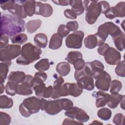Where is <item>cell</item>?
Listing matches in <instances>:
<instances>
[{
  "label": "cell",
  "instance_id": "7dc6e473",
  "mask_svg": "<svg viewBox=\"0 0 125 125\" xmlns=\"http://www.w3.org/2000/svg\"><path fill=\"white\" fill-rule=\"evenodd\" d=\"M69 31H76L79 28V24L77 21H69L66 25Z\"/></svg>",
  "mask_w": 125,
  "mask_h": 125
},
{
  "label": "cell",
  "instance_id": "4dcf8cb0",
  "mask_svg": "<svg viewBox=\"0 0 125 125\" xmlns=\"http://www.w3.org/2000/svg\"><path fill=\"white\" fill-rule=\"evenodd\" d=\"M81 59H83V55L80 52L72 51L68 53L65 59L69 63L73 64Z\"/></svg>",
  "mask_w": 125,
  "mask_h": 125
},
{
  "label": "cell",
  "instance_id": "f5cc1de1",
  "mask_svg": "<svg viewBox=\"0 0 125 125\" xmlns=\"http://www.w3.org/2000/svg\"><path fill=\"white\" fill-rule=\"evenodd\" d=\"M102 10V13L105 14L109 9H110V5L108 2L106 1H99Z\"/></svg>",
  "mask_w": 125,
  "mask_h": 125
},
{
  "label": "cell",
  "instance_id": "484cf974",
  "mask_svg": "<svg viewBox=\"0 0 125 125\" xmlns=\"http://www.w3.org/2000/svg\"><path fill=\"white\" fill-rule=\"evenodd\" d=\"M34 41L39 48H45L47 44L48 40L46 35L42 33L37 34L34 38Z\"/></svg>",
  "mask_w": 125,
  "mask_h": 125
},
{
  "label": "cell",
  "instance_id": "11a10c76",
  "mask_svg": "<svg viewBox=\"0 0 125 125\" xmlns=\"http://www.w3.org/2000/svg\"><path fill=\"white\" fill-rule=\"evenodd\" d=\"M9 42L8 37L6 35L0 36V48L2 49L8 45Z\"/></svg>",
  "mask_w": 125,
  "mask_h": 125
},
{
  "label": "cell",
  "instance_id": "f907efd6",
  "mask_svg": "<svg viewBox=\"0 0 125 125\" xmlns=\"http://www.w3.org/2000/svg\"><path fill=\"white\" fill-rule=\"evenodd\" d=\"M109 47L110 46H109V45L108 44L104 43L103 44L99 46V48L97 49L98 52L99 53V54L100 55L104 56V53L107 50V49L109 48Z\"/></svg>",
  "mask_w": 125,
  "mask_h": 125
},
{
  "label": "cell",
  "instance_id": "e575fe53",
  "mask_svg": "<svg viewBox=\"0 0 125 125\" xmlns=\"http://www.w3.org/2000/svg\"><path fill=\"white\" fill-rule=\"evenodd\" d=\"M35 68L39 71H45L47 70L50 67V63L48 59H42L37 62L35 65Z\"/></svg>",
  "mask_w": 125,
  "mask_h": 125
},
{
  "label": "cell",
  "instance_id": "681fc988",
  "mask_svg": "<svg viewBox=\"0 0 125 125\" xmlns=\"http://www.w3.org/2000/svg\"><path fill=\"white\" fill-rule=\"evenodd\" d=\"M64 83V79L61 77H59L54 82L53 89L54 90L58 89Z\"/></svg>",
  "mask_w": 125,
  "mask_h": 125
},
{
  "label": "cell",
  "instance_id": "6da1fadb",
  "mask_svg": "<svg viewBox=\"0 0 125 125\" xmlns=\"http://www.w3.org/2000/svg\"><path fill=\"white\" fill-rule=\"evenodd\" d=\"M25 21L14 15L4 14L1 16L0 36L9 37L20 34L25 30Z\"/></svg>",
  "mask_w": 125,
  "mask_h": 125
},
{
  "label": "cell",
  "instance_id": "b9f144b4",
  "mask_svg": "<svg viewBox=\"0 0 125 125\" xmlns=\"http://www.w3.org/2000/svg\"><path fill=\"white\" fill-rule=\"evenodd\" d=\"M60 103L62 109L68 110L73 106V103L70 100L68 99L62 98L60 99Z\"/></svg>",
  "mask_w": 125,
  "mask_h": 125
},
{
  "label": "cell",
  "instance_id": "ab89813d",
  "mask_svg": "<svg viewBox=\"0 0 125 125\" xmlns=\"http://www.w3.org/2000/svg\"><path fill=\"white\" fill-rule=\"evenodd\" d=\"M46 88L45 84L44 83L35 84L33 86V88L35 91L36 95L40 97H42L44 91Z\"/></svg>",
  "mask_w": 125,
  "mask_h": 125
},
{
  "label": "cell",
  "instance_id": "cb8c5ba5",
  "mask_svg": "<svg viewBox=\"0 0 125 125\" xmlns=\"http://www.w3.org/2000/svg\"><path fill=\"white\" fill-rule=\"evenodd\" d=\"M124 97H125L124 95L119 94V93L116 94H109L108 101L106 104L108 107L114 109L118 106Z\"/></svg>",
  "mask_w": 125,
  "mask_h": 125
},
{
  "label": "cell",
  "instance_id": "91938a15",
  "mask_svg": "<svg viewBox=\"0 0 125 125\" xmlns=\"http://www.w3.org/2000/svg\"><path fill=\"white\" fill-rule=\"evenodd\" d=\"M5 89V87L4 86V84L3 83H0V94H2L4 90Z\"/></svg>",
  "mask_w": 125,
  "mask_h": 125
},
{
  "label": "cell",
  "instance_id": "9c48e42d",
  "mask_svg": "<svg viewBox=\"0 0 125 125\" xmlns=\"http://www.w3.org/2000/svg\"><path fill=\"white\" fill-rule=\"evenodd\" d=\"M65 115L70 118L76 119L81 123L86 122L89 119V115L84 110L76 106H73L70 109L66 110Z\"/></svg>",
  "mask_w": 125,
  "mask_h": 125
},
{
  "label": "cell",
  "instance_id": "8992f818",
  "mask_svg": "<svg viewBox=\"0 0 125 125\" xmlns=\"http://www.w3.org/2000/svg\"><path fill=\"white\" fill-rule=\"evenodd\" d=\"M21 47L18 44H8L0 49V61L10 62L21 54Z\"/></svg>",
  "mask_w": 125,
  "mask_h": 125
},
{
  "label": "cell",
  "instance_id": "277c9868",
  "mask_svg": "<svg viewBox=\"0 0 125 125\" xmlns=\"http://www.w3.org/2000/svg\"><path fill=\"white\" fill-rule=\"evenodd\" d=\"M122 32L118 26L112 22L108 21L100 25L96 34L100 39L105 42L108 35H110L113 38Z\"/></svg>",
  "mask_w": 125,
  "mask_h": 125
},
{
  "label": "cell",
  "instance_id": "bcb514c9",
  "mask_svg": "<svg viewBox=\"0 0 125 125\" xmlns=\"http://www.w3.org/2000/svg\"><path fill=\"white\" fill-rule=\"evenodd\" d=\"M124 119V115L122 113L116 114L113 119V123L117 125H123Z\"/></svg>",
  "mask_w": 125,
  "mask_h": 125
},
{
  "label": "cell",
  "instance_id": "30bf717a",
  "mask_svg": "<svg viewBox=\"0 0 125 125\" xmlns=\"http://www.w3.org/2000/svg\"><path fill=\"white\" fill-rule=\"evenodd\" d=\"M111 82L110 75L105 71H103L96 79L95 86L99 90L107 91L109 90Z\"/></svg>",
  "mask_w": 125,
  "mask_h": 125
},
{
  "label": "cell",
  "instance_id": "2e32d148",
  "mask_svg": "<svg viewBox=\"0 0 125 125\" xmlns=\"http://www.w3.org/2000/svg\"><path fill=\"white\" fill-rule=\"evenodd\" d=\"M77 85L82 89L91 91L94 89L95 85L93 78L88 75L81 77L77 80Z\"/></svg>",
  "mask_w": 125,
  "mask_h": 125
},
{
  "label": "cell",
  "instance_id": "d6a6232c",
  "mask_svg": "<svg viewBox=\"0 0 125 125\" xmlns=\"http://www.w3.org/2000/svg\"><path fill=\"white\" fill-rule=\"evenodd\" d=\"M69 95L74 97L79 96L83 92V89L81 88L77 83H69L68 86Z\"/></svg>",
  "mask_w": 125,
  "mask_h": 125
},
{
  "label": "cell",
  "instance_id": "4fadbf2b",
  "mask_svg": "<svg viewBox=\"0 0 125 125\" xmlns=\"http://www.w3.org/2000/svg\"><path fill=\"white\" fill-rule=\"evenodd\" d=\"M104 15L107 18L109 19H113L116 17H124L125 16V2H120L115 6L110 7V9Z\"/></svg>",
  "mask_w": 125,
  "mask_h": 125
},
{
  "label": "cell",
  "instance_id": "603a6c76",
  "mask_svg": "<svg viewBox=\"0 0 125 125\" xmlns=\"http://www.w3.org/2000/svg\"><path fill=\"white\" fill-rule=\"evenodd\" d=\"M62 39L59 34L54 33L51 37L49 47L51 49H58L62 46Z\"/></svg>",
  "mask_w": 125,
  "mask_h": 125
},
{
  "label": "cell",
  "instance_id": "ac0fdd59",
  "mask_svg": "<svg viewBox=\"0 0 125 125\" xmlns=\"http://www.w3.org/2000/svg\"><path fill=\"white\" fill-rule=\"evenodd\" d=\"M92 96L96 98V105L97 107L104 106L107 103L109 94L103 91H95L92 93Z\"/></svg>",
  "mask_w": 125,
  "mask_h": 125
},
{
  "label": "cell",
  "instance_id": "ffe728a7",
  "mask_svg": "<svg viewBox=\"0 0 125 125\" xmlns=\"http://www.w3.org/2000/svg\"><path fill=\"white\" fill-rule=\"evenodd\" d=\"M26 78V75L22 71H12L11 72L8 76V81L14 82L17 84L21 83L24 82Z\"/></svg>",
  "mask_w": 125,
  "mask_h": 125
},
{
  "label": "cell",
  "instance_id": "3957f363",
  "mask_svg": "<svg viewBox=\"0 0 125 125\" xmlns=\"http://www.w3.org/2000/svg\"><path fill=\"white\" fill-rule=\"evenodd\" d=\"M83 7L86 13L85 21L89 24H94L102 13L101 4L98 1L84 0Z\"/></svg>",
  "mask_w": 125,
  "mask_h": 125
},
{
  "label": "cell",
  "instance_id": "f35d334b",
  "mask_svg": "<svg viewBox=\"0 0 125 125\" xmlns=\"http://www.w3.org/2000/svg\"><path fill=\"white\" fill-rule=\"evenodd\" d=\"M47 74L42 72L39 71L35 74L34 77V84L37 83H42L47 79Z\"/></svg>",
  "mask_w": 125,
  "mask_h": 125
},
{
  "label": "cell",
  "instance_id": "7a4b0ae2",
  "mask_svg": "<svg viewBox=\"0 0 125 125\" xmlns=\"http://www.w3.org/2000/svg\"><path fill=\"white\" fill-rule=\"evenodd\" d=\"M41 107V99L32 96L24 99L19 106V111L22 116L27 118L31 114L38 113Z\"/></svg>",
  "mask_w": 125,
  "mask_h": 125
},
{
  "label": "cell",
  "instance_id": "ee69618b",
  "mask_svg": "<svg viewBox=\"0 0 125 125\" xmlns=\"http://www.w3.org/2000/svg\"><path fill=\"white\" fill-rule=\"evenodd\" d=\"M15 1L14 0H8V1H0V7L4 10H9L11 9L15 4Z\"/></svg>",
  "mask_w": 125,
  "mask_h": 125
},
{
  "label": "cell",
  "instance_id": "ba28073f",
  "mask_svg": "<svg viewBox=\"0 0 125 125\" xmlns=\"http://www.w3.org/2000/svg\"><path fill=\"white\" fill-rule=\"evenodd\" d=\"M84 35V33L82 31H76L69 34L65 39L66 46L70 48H81Z\"/></svg>",
  "mask_w": 125,
  "mask_h": 125
},
{
  "label": "cell",
  "instance_id": "8d00e7d4",
  "mask_svg": "<svg viewBox=\"0 0 125 125\" xmlns=\"http://www.w3.org/2000/svg\"><path fill=\"white\" fill-rule=\"evenodd\" d=\"M11 40L12 43L14 44H22L27 41V36L24 33H20L12 37Z\"/></svg>",
  "mask_w": 125,
  "mask_h": 125
},
{
  "label": "cell",
  "instance_id": "f6af8a7d",
  "mask_svg": "<svg viewBox=\"0 0 125 125\" xmlns=\"http://www.w3.org/2000/svg\"><path fill=\"white\" fill-rule=\"evenodd\" d=\"M69 31L67 28L66 25L65 24H61L59 26L57 30V33L59 34L62 38L66 37L69 33Z\"/></svg>",
  "mask_w": 125,
  "mask_h": 125
},
{
  "label": "cell",
  "instance_id": "83f0119b",
  "mask_svg": "<svg viewBox=\"0 0 125 125\" xmlns=\"http://www.w3.org/2000/svg\"><path fill=\"white\" fill-rule=\"evenodd\" d=\"M42 21L40 19L29 21L26 24V28L29 33H34L41 26Z\"/></svg>",
  "mask_w": 125,
  "mask_h": 125
},
{
  "label": "cell",
  "instance_id": "60d3db41",
  "mask_svg": "<svg viewBox=\"0 0 125 125\" xmlns=\"http://www.w3.org/2000/svg\"><path fill=\"white\" fill-rule=\"evenodd\" d=\"M115 73L120 77H124L125 76V64L124 60L117 64L115 68Z\"/></svg>",
  "mask_w": 125,
  "mask_h": 125
},
{
  "label": "cell",
  "instance_id": "52a82bcc",
  "mask_svg": "<svg viewBox=\"0 0 125 125\" xmlns=\"http://www.w3.org/2000/svg\"><path fill=\"white\" fill-rule=\"evenodd\" d=\"M42 110H44L45 112L51 115H54L62 109L61 107L60 99L55 100L47 101L44 99H41Z\"/></svg>",
  "mask_w": 125,
  "mask_h": 125
},
{
  "label": "cell",
  "instance_id": "6f0895ef",
  "mask_svg": "<svg viewBox=\"0 0 125 125\" xmlns=\"http://www.w3.org/2000/svg\"><path fill=\"white\" fill-rule=\"evenodd\" d=\"M16 62L18 64L20 65H28L30 64L29 62L27 61L24 58H23L22 56H21L20 57H18V59L16 60Z\"/></svg>",
  "mask_w": 125,
  "mask_h": 125
},
{
  "label": "cell",
  "instance_id": "816d5d0a",
  "mask_svg": "<svg viewBox=\"0 0 125 125\" xmlns=\"http://www.w3.org/2000/svg\"><path fill=\"white\" fill-rule=\"evenodd\" d=\"M85 64V62L84 61L83 59H81L73 65L76 70H79L83 69L84 67Z\"/></svg>",
  "mask_w": 125,
  "mask_h": 125
},
{
  "label": "cell",
  "instance_id": "9f6ffc18",
  "mask_svg": "<svg viewBox=\"0 0 125 125\" xmlns=\"http://www.w3.org/2000/svg\"><path fill=\"white\" fill-rule=\"evenodd\" d=\"M62 125H83V123L77 122L71 118H66L63 120Z\"/></svg>",
  "mask_w": 125,
  "mask_h": 125
},
{
  "label": "cell",
  "instance_id": "6125c7cd",
  "mask_svg": "<svg viewBox=\"0 0 125 125\" xmlns=\"http://www.w3.org/2000/svg\"><path fill=\"white\" fill-rule=\"evenodd\" d=\"M93 124H94V125H97V124H103V123H101V122H100L99 121H97V120H94V121H93V122L92 123H91L90 124V125H93Z\"/></svg>",
  "mask_w": 125,
  "mask_h": 125
},
{
  "label": "cell",
  "instance_id": "4316f807",
  "mask_svg": "<svg viewBox=\"0 0 125 125\" xmlns=\"http://www.w3.org/2000/svg\"><path fill=\"white\" fill-rule=\"evenodd\" d=\"M70 66L68 62H62L59 63L56 66V71L61 76L67 75L70 71Z\"/></svg>",
  "mask_w": 125,
  "mask_h": 125
},
{
  "label": "cell",
  "instance_id": "44dd1931",
  "mask_svg": "<svg viewBox=\"0 0 125 125\" xmlns=\"http://www.w3.org/2000/svg\"><path fill=\"white\" fill-rule=\"evenodd\" d=\"M20 1L23 6L24 11L27 16L32 17L35 13V6L36 1L33 0H20Z\"/></svg>",
  "mask_w": 125,
  "mask_h": 125
},
{
  "label": "cell",
  "instance_id": "680465c9",
  "mask_svg": "<svg viewBox=\"0 0 125 125\" xmlns=\"http://www.w3.org/2000/svg\"><path fill=\"white\" fill-rule=\"evenodd\" d=\"M52 1L57 5H59L62 6H66L69 4V0H52Z\"/></svg>",
  "mask_w": 125,
  "mask_h": 125
},
{
  "label": "cell",
  "instance_id": "f1b7e54d",
  "mask_svg": "<svg viewBox=\"0 0 125 125\" xmlns=\"http://www.w3.org/2000/svg\"><path fill=\"white\" fill-rule=\"evenodd\" d=\"M11 62H1L0 63V83H3L9 71Z\"/></svg>",
  "mask_w": 125,
  "mask_h": 125
},
{
  "label": "cell",
  "instance_id": "8fae6325",
  "mask_svg": "<svg viewBox=\"0 0 125 125\" xmlns=\"http://www.w3.org/2000/svg\"><path fill=\"white\" fill-rule=\"evenodd\" d=\"M84 67L90 76L95 79L104 71V64L98 60L86 62Z\"/></svg>",
  "mask_w": 125,
  "mask_h": 125
},
{
  "label": "cell",
  "instance_id": "7c38bea8",
  "mask_svg": "<svg viewBox=\"0 0 125 125\" xmlns=\"http://www.w3.org/2000/svg\"><path fill=\"white\" fill-rule=\"evenodd\" d=\"M34 84V77L30 75H26L23 82L19 85L18 94L20 95L28 96L32 94Z\"/></svg>",
  "mask_w": 125,
  "mask_h": 125
},
{
  "label": "cell",
  "instance_id": "74e56055",
  "mask_svg": "<svg viewBox=\"0 0 125 125\" xmlns=\"http://www.w3.org/2000/svg\"><path fill=\"white\" fill-rule=\"evenodd\" d=\"M110 92L111 94H116L119 93L122 88V83L117 80H114L111 82Z\"/></svg>",
  "mask_w": 125,
  "mask_h": 125
},
{
  "label": "cell",
  "instance_id": "c3c4849f",
  "mask_svg": "<svg viewBox=\"0 0 125 125\" xmlns=\"http://www.w3.org/2000/svg\"><path fill=\"white\" fill-rule=\"evenodd\" d=\"M64 15L67 18L70 19H76L77 17V16L75 14V13L71 10L69 9H67L64 11Z\"/></svg>",
  "mask_w": 125,
  "mask_h": 125
},
{
  "label": "cell",
  "instance_id": "d6986e66",
  "mask_svg": "<svg viewBox=\"0 0 125 125\" xmlns=\"http://www.w3.org/2000/svg\"><path fill=\"white\" fill-rule=\"evenodd\" d=\"M8 11L13 15L21 19L25 18L27 17L23 7L20 1H15L13 7Z\"/></svg>",
  "mask_w": 125,
  "mask_h": 125
},
{
  "label": "cell",
  "instance_id": "db71d44e",
  "mask_svg": "<svg viewBox=\"0 0 125 125\" xmlns=\"http://www.w3.org/2000/svg\"><path fill=\"white\" fill-rule=\"evenodd\" d=\"M53 87L51 85H49L45 89L42 98H48L50 97L53 92Z\"/></svg>",
  "mask_w": 125,
  "mask_h": 125
},
{
  "label": "cell",
  "instance_id": "d4e9b609",
  "mask_svg": "<svg viewBox=\"0 0 125 125\" xmlns=\"http://www.w3.org/2000/svg\"><path fill=\"white\" fill-rule=\"evenodd\" d=\"M69 5H70L72 7L71 9L75 13L77 16L80 15L83 13L84 9L82 0H69Z\"/></svg>",
  "mask_w": 125,
  "mask_h": 125
},
{
  "label": "cell",
  "instance_id": "94428289",
  "mask_svg": "<svg viewBox=\"0 0 125 125\" xmlns=\"http://www.w3.org/2000/svg\"><path fill=\"white\" fill-rule=\"evenodd\" d=\"M124 102H125V97L123 98V99H122V100L121 101V107L123 109H124L125 108H124Z\"/></svg>",
  "mask_w": 125,
  "mask_h": 125
},
{
  "label": "cell",
  "instance_id": "7402d4cb",
  "mask_svg": "<svg viewBox=\"0 0 125 125\" xmlns=\"http://www.w3.org/2000/svg\"><path fill=\"white\" fill-rule=\"evenodd\" d=\"M69 83H64L57 90H53V92L51 96L53 99H57L61 97H64L69 95L68 86Z\"/></svg>",
  "mask_w": 125,
  "mask_h": 125
},
{
  "label": "cell",
  "instance_id": "f546056e",
  "mask_svg": "<svg viewBox=\"0 0 125 125\" xmlns=\"http://www.w3.org/2000/svg\"><path fill=\"white\" fill-rule=\"evenodd\" d=\"M116 47L119 51H123L125 48V34L122 32L119 34L113 37Z\"/></svg>",
  "mask_w": 125,
  "mask_h": 125
},
{
  "label": "cell",
  "instance_id": "5bb4252c",
  "mask_svg": "<svg viewBox=\"0 0 125 125\" xmlns=\"http://www.w3.org/2000/svg\"><path fill=\"white\" fill-rule=\"evenodd\" d=\"M106 62L110 65H116L121 61V53L113 47H109L104 55Z\"/></svg>",
  "mask_w": 125,
  "mask_h": 125
},
{
  "label": "cell",
  "instance_id": "7bdbcfd3",
  "mask_svg": "<svg viewBox=\"0 0 125 125\" xmlns=\"http://www.w3.org/2000/svg\"><path fill=\"white\" fill-rule=\"evenodd\" d=\"M11 117L9 115L6 113L0 112V125H9L11 122Z\"/></svg>",
  "mask_w": 125,
  "mask_h": 125
},
{
  "label": "cell",
  "instance_id": "9a60e30c",
  "mask_svg": "<svg viewBox=\"0 0 125 125\" xmlns=\"http://www.w3.org/2000/svg\"><path fill=\"white\" fill-rule=\"evenodd\" d=\"M53 11V8L49 4L36 1L35 14L41 15L44 17H49L52 14Z\"/></svg>",
  "mask_w": 125,
  "mask_h": 125
},
{
  "label": "cell",
  "instance_id": "1f68e13d",
  "mask_svg": "<svg viewBox=\"0 0 125 125\" xmlns=\"http://www.w3.org/2000/svg\"><path fill=\"white\" fill-rule=\"evenodd\" d=\"M19 85L14 82L8 81L5 87L6 93L10 96H14L18 94Z\"/></svg>",
  "mask_w": 125,
  "mask_h": 125
},
{
  "label": "cell",
  "instance_id": "e0dca14e",
  "mask_svg": "<svg viewBox=\"0 0 125 125\" xmlns=\"http://www.w3.org/2000/svg\"><path fill=\"white\" fill-rule=\"evenodd\" d=\"M104 43L101 39H100L97 34L88 35L84 40L85 46L88 49L94 48L97 46H100Z\"/></svg>",
  "mask_w": 125,
  "mask_h": 125
},
{
  "label": "cell",
  "instance_id": "836d02e7",
  "mask_svg": "<svg viewBox=\"0 0 125 125\" xmlns=\"http://www.w3.org/2000/svg\"><path fill=\"white\" fill-rule=\"evenodd\" d=\"M13 105V101L12 98L6 95L0 96V107L1 109L10 108Z\"/></svg>",
  "mask_w": 125,
  "mask_h": 125
},
{
  "label": "cell",
  "instance_id": "5b68a950",
  "mask_svg": "<svg viewBox=\"0 0 125 125\" xmlns=\"http://www.w3.org/2000/svg\"><path fill=\"white\" fill-rule=\"evenodd\" d=\"M42 53V50L30 42L24 44L21 49V56L29 62L33 63L40 58Z\"/></svg>",
  "mask_w": 125,
  "mask_h": 125
},
{
  "label": "cell",
  "instance_id": "d590c367",
  "mask_svg": "<svg viewBox=\"0 0 125 125\" xmlns=\"http://www.w3.org/2000/svg\"><path fill=\"white\" fill-rule=\"evenodd\" d=\"M111 111L106 107L100 109L97 112L98 117L104 121H107L109 120L111 117Z\"/></svg>",
  "mask_w": 125,
  "mask_h": 125
}]
</instances>
